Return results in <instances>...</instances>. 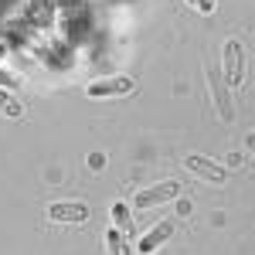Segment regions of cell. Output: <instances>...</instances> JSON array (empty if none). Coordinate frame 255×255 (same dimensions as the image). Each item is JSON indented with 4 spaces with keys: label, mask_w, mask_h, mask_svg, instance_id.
<instances>
[{
    "label": "cell",
    "mask_w": 255,
    "mask_h": 255,
    "mask_svg": "<svg viewBox=\"0 0 255 255\" xmlns=\"http://www.w3.org/2000/svg\"><path fill=\"white\" fill-rule=\"evenodd\" d=\"M191 211H194V208H191V201H187V197H180V201H177V215H191Z\"/></svg>",
    "instance_id": "13"
},
{
    "label": "cell",
    "mask_w": 255,
    "mask_h": 255,
    "mask_svg": "<svg viewBox=\"0 0 255 255\" xmlns=\"http://www.w3.org/2000/svg\"><path fill=\"white\" fill-rule=\"evenodd\" d=\"M245 146H249V150L255 153V133H249V136H245Z\"/></svg>",
    "instance_id": "16"
},
{
    "label": "cell",
    "mask_w": 255,
    "mask_h": 255,
    "mask_svg": "<svg viewBox=\"0 0 255 255\" xmlns=\"http://www.w3.org/2000/svg\"><path fill=\"white\" fill-rule=\"evenodd\" d=\"M89 215L92 211H89L85 201H55V204H48V218L55 225H85Z\"/></svg>",
    "instance_id": "4"
},
{
    "label": "cell",
    "mask_w": 255,
    "mask_h": 255,
    "mask_svg": "<svg viewBox=\"0 0 255 255\" xmlns=\"http://www.w3.org/2000/svg\"><path fill=\"white\" fill-rule=\"evenodd\" d=\"M184 167L191 170L194 177H201L204 184H228V170L221 167V163H215V160L201 157V153H191V157H184Z\"/></svg>",
    "instance_id": "5"
},
{
    "label": "cell",
    "mask_w": 255,
    "mask_h": 255,
    "mask_svg": "<svg viewBox=\"0 0 255 255\" xmlns=\"http://www.w3.org/2000/svg\"><path fill=\"white\" fill-rule=\"evenodd\" d=\"M20 85V75L10 72V68H0V89H17Z\"/></svg>",
    "instance_id": "11"
},
{
    "label": "cell",
    "mask_w": 255,
    "mask_h": 255,
    "mask_svg": "<svg viewBox=\"0 0 255 255\" xmlns=\"http://www.w3.org/2000/svg\"><path fill=\"white\" fill-rule=\"evenodd\" d=\"M242 163V153H228V167H238Z\"/></svg>",
    "instance_id": "15"
},
{
    "label": "cell",
    "mask_w": 255,
    "mask_h": 255,
    "mask_svg": "<svg viewBox=\"0 0 255 255\" xmlns=\"http://www.w3.org/2000/svg\"><path fill=\"white\" fill-rule=\"evenodd\" d=\"M180 197V184L177 180H163V184H153V187H143L133 197V208L146 211V208H157V204H167V201H177Z\"/></svg>",
    "instance_id": "3"
},
{
    "label": "cell",
    "mask_w": 255,
    "mask_h": 255,
    "mask_svg": "<svg viewBox=\"0 0 255 255\" xmlns=\"http://www.w3.org/2000/svg\"><path fill=\"white\" fill-rule=\"evenodd\" d=\"M3 55H7V44H0V58H3Z\"/></svg>",
    "instance_id": "17"
},
{
    "label": "cell",
    "mask_w": 255,
    "mask_h": 255,
    "mask_svg": "<svg viewBox=\"0 0 255 255\" xmlns=\"http://www.w3.org/2000/svg\"><path fill=\"white\" fill-rule=\"evenodd\" d=\"M187 3H191V7H197L201 14H211V10H215V0H187Z\"/></svg>",
    "instance_id": "12"
},
{
    "label": "cell",
    "mask_w": 255,
    "mask_h": 255,
    "mask_svg": "<svg viewBox=\"0 0 255 255\" xmlns=\"http://www.w3.org/2000/svg\"><path fill=\"white\" fill-rule=\"evenodd\" d=\"M89 167L99 170V167H102V153H92V157H89Z\"/></svg>",
    "instance_id": "14"
},
{
    "label": "cell",
    "mask_w": 255,
    "mask_h": 255,
    "mask_svg": "<svg viewBox=\"0 0 255 255\" xmlns=\"http://www.w3.org/2000/svg\"><path fill=\"white\" fill-rule=\"evenodd\" d=\"M0 113H7V116H20V102H17V99H10L3 89H0Z\"/></svg>",
    "instance_id": "10"
},
{
    "label": "cell",
    "mask_w": 255,
    "mask_h": 255,
    "mask_svg": "<svg viewBox=\"0 0 255 255\" xmlns=\"http://www.w3.org/2000/svg\"><path fill=\"white\" fill-rule=\"evenodd\" d=\"M204 79H208V89H211V99H215V109L221 116V123H235V99H232V89H228L225 75L215 65H204Z\"/></svg>",
    "instance_id": "2"
},
{
    "label": "cell",
    "mask_w": 255,
    "mask_h": 255,
    "mask_svg": "<svg viewBox=\"0 0 255 255\" xmlns=\"http://www.w3.org/2000/svg\"><path fill=\"white\" fill-rule=\"evenodd\" d=\"M170 235H174V221H160V225H153V228H150V232L136 242V252L139 255H153Z\"/></svg>",
    "instance_id": "7"
},
{
    "label": "cell",
    "mask_w": 255,
    "mask_h": 255,
    "mask_svg": "<svg viewBox=\"0 0 255 255\" xmlns=\"http://www.w3.org/2000/svg\"><path fill=\"white\" fill-rule=\"evenodd\" d=\"M136 89V79L129 75H109V79H96L89 85V96L92 99H119V96H129Z\"/></svg>",
    "instance_id": "6"
},
{
    "label": "cell",
    "mask_w": 255,
    "mask_h": 255,
    "mask_svg": "<svg viewBox=\"0 0 255 255\" xmlns=\"http://www.w3.org/2000/svg\"><path fill=\"white\" fill-rule=\"evenodd\" d=\"M113 228H119L126 238L133 235V211H129L126 201H116V204H113Z\"/></svg>",
    "instance_id": "8"
},
{
    "label": "cell",
    "mask_w": 255,
    "mask_h": 255,
    "mask_svg": "<svg viewBox=\"0 0 255 255\" xmlns=\"http://www.w3.org/2000/svg\"><path fill=\"white\" fill-rule=\"evenodd\" d=\"M106 245H109V255H133L129 238L123 235L119 228H106Z\"/></svg>",
    "instance_id": "9"
},
{
    "label": "cell",
    "mask_w": 255,
    "mask_h": 255,
    "mask_svg": "<svg viewBox=\"0 0 255 255\" xmlns=\"http://www.w3.org/2000/svg\"><path fill=\"white\" fill-rule=\"evenodd\" d=\"M221 75L232 92L245 85V44L238 38H228L221 44Z\"/></svg>",
    "instance_id": "1"
}]
</instances>
